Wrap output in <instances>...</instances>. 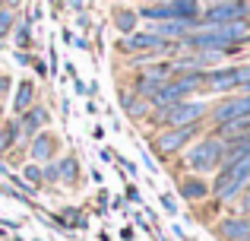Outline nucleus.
Here are the masks:
<instances>
[{
  "instance_id": "obj_1",
  "label": "nucleus",
  "mask_w": 250,
  "mask_h": 241,
  "mask_svg": "<svg viewBox=\"0 0 250 241\" xmlns=\"http://www.w3.org/2000/svg\"><path fill=\"white\" fill-rule=\"evenodd\" d=\"M222 159H225V140H222V136H215L212 130H206V133L196 136V140L174 159L177 162L174 178H177V175H184V172H193V175H206V178H212V175L219 172Z\"/></svg>"
},
{
  "instance_id": "obj_2",
  "label": "nucleus",
  "mask_w": 250,
  "mask_h": 241,
  "mask_svg": "<svg viewBox=\"0 0 250 241\" xmlns=\"http://www.w3.org/2000/svg\"><path fill=\"white\" fill-rule=\"evenodd\" d=\"M209 105H212V99H206V95H193V99L174 102V105H168V108H152V114L146 118V124H149L152 130H159V127H187V124H200V121H206Z\"/></svg>"
},
{
  "instance_id": "obj_3",
  "label": "nucleus",
  "mask_w": 250,
  "mask_h": 241,
  "mask_svg": "<svg viewBox=\"0 0 250 241\" xmlns=\"http://www.w3.org/2000/svg\"><path fill=\"white\" fill-rule=\"evenodd\" d=\"M206 130H209L206 121L187 124V127H159V130L149 133V149H152L162 162H171V159H177V155H181L196 136L206 133Z\"/></svg>"
},
{
  "instance_id": "obj_4",
  "label": "nucleus",
  "mask_w": 250,
  "mask_h": 241,
  "mask_svg": "<svg viewBox=\"0 0 250 241\" xmlns=\"http://www.w3.org/2000/svg\"><path fill=\"white\" fill-rule=\"evenodd\" d=\"M250 114V92H231V95H219V99H212V105H209V114H206V127H222V124L228 121H238Z\"/></svg>"
},
{
  "instance_id": "obj_5",
  "label": "nucleus",
  "mask_w": 250,
  "mask_h": 241,
  "mask_svg": "<svg viewBox=\"0 0 250 241\" xmlns=\"http://www.w3.org/2000/svg\"><path fill=\"white\" fill-rule=\"evenodd\" d=\"M165 48V38L155 35L152 29H146V25H140L136 32H130V35H117L114 38V51L121 57H136V54H146V51H162Z\"/></svg>"
},
{
  "instance_id": "obj_6",
  "label": "nucleus",
  "mask_w": 250,
  "mask_h": 241,
  "mask_svg": "<svg viewBox=\"0 0 250 241\" xmlns=\"http://www.w3.org/2000/svg\"><path fill=\"white\" fill-rule=\"evenodd\" d=\"M238 92V64H219V67L206 70L203 80V95L206 99H219V95Z\"/></svg>"
},
{
  "instance_id": "obj_7",
  "label": "nucleus",
  "mask_w": 250,
  "mask_h": 241,
  "mask_svg": "<svg viewBox=\"0 0 250 241\" xmlns=\"http://www.w3.org/2000/svg\"><path fill=\"white\" fill-rule=\"evenodd\" d=\"M250 19V0H231V3H203L200 25H222Z\"/></svg>"
},
{
  "instance_id": "obj_8",
  "label": "nucleus",
  "mask_w": 250,
  "mask_h": 241,
  "mask_svg": "<svg viewBox=\"0 0 250 241\" xmlns=\"http://www.w3.org/2000/svg\"><path fill=\"white\" fill-rule=\"evenodd\" d=\"M215 241H250V216L225 210L212 225H209Z\"/></svg>"
},
{
  "instance_id": "obj_9",
  "label": "nucleus",
  "mask_w": 250,
  "mask_h": 241,
  "mask_svg": "<svg viewBox=\"0 0 250 241\" xmlns=\"http://www.w3.org/2000/svg\"><path fill=\"white\" fill-rule=\"evenodd\" d=\"M25 153H29V162L44 165V162H54L57 155L63 153V140H61V133H57L54 127H48V130L35 133L29 143H25Z\"/></svg>"
},
{
  "instance_id": "obj_10",
  "label": "nucleus",
  "mask_w": 250,
  "mask_h": 241,
  "mask_svg": "<svg viewBox=\"0 0 250 241\" xmlns=\"http://www.w3.org/2000/svg\"><path fill=\"white\" fill-rule=\"evenodd\" d=\"M174 184H177V197H181L184 203H190V206H200L203 200L212 197V181H209L206 175L184 172V175L174 178Z\"/></svg>"
},
{
  "instance_id": "obj_11",
  "label": "nucleus",
  "mask_w": 250,
  "mask_h": 241,
  "mask_svg": "<svg viewBox=\"0 0 250 241\" xmlns=\"http://www.w3.org/2000/svg\"><path fill=\"white\" fill-rule=\"evenodd\" d=\"M51 124H54V114H51V108L44 105V102H35L29 111L19 114V133H22V143H29L35 133L48 130Z\"/></svg>"
},
{
  "instance_id": "obj_12",
  "label": "nucleus",
  "mask_w": 250,
  "mask_h": 241,
  "mask_svg": "<svg viewBox=\"0 0 250 241\" xmlns=\"http://www.w3.org/2000/svg\"><path fill=\"white\" fill-rule=\"evenodd\" d=\"M117 105L127 114V121H133V124H146V118L152 114V102L136 95L130 86H117Z\"/></svg>"
},
{
  "instance_id": "obj_13",
  "label": "nucleus",
  "mask_w": 250,
  "mask_h": 241,
  "mask_svg": "<svg viewBox=\"0 0 250 241\" xmlns=\"http://www.w3.org/2000/svg\"><path fill=\"white\" fill-rule=\"evenodd\" d=\"M35 102H38V83L32 80V76H22V80L13 86V92H10V114L19 118V114L29 111Z\"/></svg>"
},
{
  "instance_id": "obj_14",
  "label": "nucleus",
  "mask_w": 250,
  "mask_h": 241,
  "mask_svg": "<svg viewBox=\"0 0 250 241\" xmlns=\"http://www.w3.org/2000/svg\"><path fill=\"white\" fill-rule=\"evenodd\" d=\"M108 22H111V29L117 32V35H130V32H136L140 29V13H136V6H130V3H114L108 10Z\"/></svg>"
},
{
  "instance_id": "obj_15",
  "label": "nucleus",
  "mask_w": 250,
  "mask_h": 241,
  "mask_svg": "<svg viewBox=\"0 0 250 241\" xmlns=\"http://www.w3.org/2000/svg\"><path fill=\"white\" fill-rule=\"evenodd\" d=\"M57 168H61V184L63 187H80L85 172H83V162L76 153H61L57 155Z\"/></svg>"
},
{
  "instance_id": "obj_16",
  "label": "nucleus",
  "mask_w": 250,
  "mask_h": 241,
  "mask_svg": "<svg viewBox=\"0 0 250 241\" xmlns=\"http://www.w3.org/2000/svg\"><path fill=\"white\" fill-rule=\"evenodd\" d=\"M13 44L16 51H35V22L29 16H19L13 25Z\"/></svg>"
},
{
  "instance_id": "obj_17",
  "label": "nucleus",
  "mask_w": 250,
  "mask_h": 241,
  "mask_svg": "<svg viewBox=\"0 0 250 241\" xmlns=\"http://www.w3.org/2000/svg\"><path fill=\"white\" fill-rule=\"evenodd\" d=\"M19 143H22V133H19V118H6L0 124V155H6L10 149H16Z\"/></svg>"
},
{
  "instance_id": "obj_18",
  "label": "nucleus",
  "mask_w": 250,
  "mask_h": 241,
  "mask_svg": "<svg viewBox=\"0 0 250 241\" xmlns=\"http://www.w3.org/2000/svg\"><path fill=\"white\" fill-rule=\"evenodd\" d=\"M57 216L63 219V222L70 225V232H85L89 229V213L83 210V206H61V210H57Z\"/></svg>"
},
{
  "instance_id": "obj_19",
  "label": "nucleus",
  "mask_w": 250,
  "mask_h": 241,
  "mask_svg": "<svg viewBox=\"0 0 250 241\" xmlns=\"http://www.w3.org/2000/svg\"><path fill=\"white\" fill-rule=\"evenodd\" d=\"M19 175H22V178L29 181L32 187H38V191H44V172H42V165H38V162H25V165L19 168Z\"/></svg>"
},
{
  "instance_id": "obj_20",
  "label": "nucleus",
  "mask_w": 250,
  "mask_h": 241,
  "mask_svg": "<svg viewBox=\"0 0 250 241\" xmlns=\"http://www.w3.org/2000/svg\"><path fill=\"white\" fill-rule=\"evenodd\" d=\"M16 19H19L16 10H10V6H0V44H3L6 38L13 35V25H16Z\"/></svg>"
},
{
  "instance_id": "obj_21",
  "label": "nucleus",
  "mask_w": 250,
  "mask_h": 241,
  "mask_svg": "<svg viewBox=\"0 0 250 241\" xmlns=\"http://www.w3.org/2000/svg\"><path fill=\"white\" fill-rule=\"evenodd\" d=\"M42 172H44V187H61V168H57V159L44 162Z\"/></svg>"
},
{
  "instance_id": "obj_22",
  "label": "nucleus",
  "mask_w": 250,
  "mask_h": 241,
  "mask_svg": "<svg viewBox=\"0 0 250 241\" xmlns=\"http://www.w3.org/2000/svg\"><path fill=\"white\" fill-rule=\"evenodd\" d=\"M114 168H117V172H124L130 181H133L136 175H140V165H136L133 159H127V155H121V153H117V159H114Z\"/></svg>"
},
{
  "instance_id": "obj_23",
  "label": "nucleus",
  "mask_w": 250,
  "mask_h": 241,
  "mask_svg": "<svg viewBox=\"0 0 250 241\" xmlns=\"http://www.w3.org/2000/svg\"><path fill=\"white\" fill-rule=\"evenodd\" d=\"M225 210H231V213H241V216H250V184L244 187V194H241V197L234 200L231 206H225Z\"/></svg>"
},
{
  "instance_id": "obj_24",
  "label": "nucleus",
  "mask_w": 250,
  "mask_h": 241,
  "mask_svg": "<svg viewBox=\"0 0 250 241\" xmlns=\"http://www.w3.org/2000/svg\"><path fill=\"white\" fill-rule=\"evenodd\" d=\"M111 213V194L104 191V187H98L95 194V216H108Z\"/></svg>"
},
{
  "instance_id": "obj_25",
  "label": "nucleus",
  "mask_w": 250,
  "mask_h": 241,
  "mask_svg": "<svg viewBox=\"0 0 250 241\" xmlns=\"http://www.w3.org/2000/svg\"><path fill=\"white\" fill-rule=\"evenodd\" d=\"M124 200H127V203H133V206H143V194H140V187L133 184V181H124Z\"/></svg>"
},
{
  "instance_id": "obj_26",
  "label": "nucleus",
  "mask_w": 250,
  "mask_h": 241,
  "mask_svg": "<svg viewBox=\"0 0 250 241\" xmlns=\"http://www.w3.org/2000/svg\"><path fill=\"white\" fill-rule=\"evenodd\" d=\"M238 92H250V61L238 64Z\"/></svg>"
},
{
  "instance_id": "obj_27",
  "label": "nucleus",
  "mask_w": 250,
  "mask_h": 241,
  "mask_svg": "<svg viewBox=\"0 0 250 241\" xmlns=\"http://www.w3.org/2000/svg\"><path fill=\"white\" fill-rule=\"evenodd\" d=\"M159 203H162V210H165V213H168V216H171V219H174V216H177V213H181V206H177V200H174V197H171V194H168V191H162V194H159Z\"/></svg>"
},
{
  "instance_id": "obj_28",
  "label": "nucleus",
  "mask_w": 250,
  "mask_h": 241,
  "mask_svg": "<svg viewBox=\"0 0 250 241\" xmlns=\"http://www.w3.org/2000/svg\"><path fill=\"white\" fill-rule=\"evenodd\" d=\"M32 70H35V76H38V80H48V76H51V70H48V61H44V57H32Z\"/></svg>"
},
{
  "instance_id": "obj_29",
  "label": "nucleus",
  "mask_w": 250,
  "mask_h": 241,
  "mask_svg": "<svg viewBox=\"0 0 250 241\" xmlns=\"http://www.w3.org/2000/svg\"><path fill=\"white\" fill-rule=\"evenodd\" d=\"M13 86H16V83H13V76H10V73H0V102H6V99H10Z\"/></svg>"
},
{
  "instance_id": "obj_30",
  "label": "nucleus",
  "mask_w": 250,
  "mask_h": 241,
  "mask_svg": "<svg viewBox=\"0 0 250 241\" xmlns=\"http://www.w3.org/2000/svg\"><path fill=\"white\" fill-rule=\"evenodd\" d=\"M22 16H29V19H32V22H38V19H42V16H44V6H42V3H38V0H32V3H29V6H25V13H22Z\"/></svg>"
},
{
  "instance_id": "obj_31",
  "label": "nucleus",
  "mask_w": 250,
  "mask_h": 241,
  "mask_svg": "<svg viewBox=\"0 0 250 241\" xmlns=\"http://www.w3.org/2000/svg\"><path fill=\"white\" fill-rule=\"evenodd\" d=\"M73 16H76V29H83V32H89L92 25H95V22H92V13H89V10H83V13H73Z\"/></svg>"
},
{
  "instance_id": "obj_32",
  "label": "nucleus",
  "mask_w": 250,
  "mask_h": 241,
  "mask_svg": "<svg viewBox=\"0 0 250 241\" xmlns=\"http://www.w3.org/2000/svg\"><path fill=\"white\" fill-rule=\"evenodd\" d=\"M57 67H61V57H57V48L51 44V48H48V70H51V76L57 73Z\"/></svg>"
},
{
  "instance_id": "obj_33",
  "label": "nucleus",
  "mask_w": 250,
  "mask_h": 241,
  "mask_svg": "<svg viewBox=\"0 0 250 241\" xmlns=\"http://www.w3.org/2000/svg\"><path fill=\"white\" fill-rule=\"evenodd\" d=\"M13 57H16L19 67H32V57H35V51H16Z\"/></svg>"
},
{
  "instance_id": "obj_34",
  "label": "nucleus",
  "mask_w": 250,
  "mask_h": 241,
  "mask_svg": "<svg viewBox=\"0 0 250 241\" xmlns=\"http://www.w3.org/2000/svg\"><path fill=\"white\" fill-rule=\"evenodd\" d=\"M98 159H102V162H114V159H117V149L102 146V149H98Z\"/></svg>"
},
{
  "instance_id": "obj_35",
  "label": "nucleus",
  "mask_w": 250,
  "mask_h": 241,
  "mask_svg": "<svg viewBox=\"0 0 250 241\" xmlns=\"http://www.w3.org/2000/svg\"><path fill=\"white\" fill-rule=\"evenodd\" d=\"M61 42H63V44H73V42H76V32L70 29V25H63V29H61Z\"/></svg>"
},
{
  "instance_id": "obj_36",
  "label": "nucleus",
  "mask_w": 250,
  "mask_h": 241,
  "mask_svg": "<svg viewBox=\"0 0 250 241\" xmlns=\"http://www.w3.org/2000/svg\"><path fill=\"white\" fill-rule=\"evenodd\" d=\"M121 238H124V241H133V238H136V225H130V222L121 225Z\"/></svg>"
},
{
  "instance_id": "obj_37",
  "label": "nucleus",
  "mask_w": 250,
  "mask_h": 241,
  "mask_svg": "<svg viewBox=\"0 0 250 241\" xmlns=\"http://www.w3.org/2000/svg\"><path fill=\"white\" fill-rule=\"evenodd\" d=\"M171 232H174V238H181V241H193V238L187 235V232H184V225H177V222L171 225Z\"/></svg>"
},
{
  "instance_id": "obj_38",
  "label": "nucleus",
  "mask_w": 250,
  "mask_h": 241,
  "mask_svg": "<svg viewBox=\"0 0 250 241\" xmlns=\"http://www.w3.org/2000/svg\"><path fill=\"white\" fill-rule=\"evenodd\" d=\"M63 73H67V80H76V76H80V73H76V64H73V61L63 64Z\"/></svg>"
},
{
  "instance_id": "obj_39",
  "label": "nucleus",
  "mask_w": 250,
  "mask_h": 241,
  "mask_svg": "<svg viewBox=\"0 0 250 241\" xmlns=\"http://www.w3.org/2000/svg\"><path fill=\"white\" fill-rule=\"evenodd\" d=\"M67 6H70V13H83L85 10V0H67Z\"/></svg>"
},
{
  "instance_id": "obj_40",
  "label": "nucleus",
  "mask_w": 250,
  "mask_h": 241,
  "mask_svg": "<svg viewBox=\"0 0 250 241\" xmlns=\"http://www.w3.org/2000/svg\"><path fill=\"white\" fill-rule=\"evenodd\" d=\"M85 114H92V118H98V102H95V99H89V102H85Z\"/></svg>"
},
{
  "instance_id": "obj_41",
  "label": "nucleus",
  "mask_w": 250,
  "mask_h": 241,
  "mask_svg": "<svg viewBox=\"0 0 250 241\" xmlns=\"http://www.w3.org/2000/svg\"><path fill=\"white\" fill-rule=\"evenodd\" d=\"M92 140H95V143L104 140V127H102V124H95V127H92Z\"/></svg>"
},
{
  "instance_id": "obj_42",
  "label": "nucleus",
  "mask_w": 250,
  "mask_h": 241,
  "mask_svg": "<svg viewBox=\"0 0 250 241\" xmlns=\"http://www.w3.org/2000/svg\"><path fill=\"white\" fill-rule=\"evenodd\" d=\"M73 44H76L80 51H89V48H92V44H89V38H85V35H76V42H73Z\"/></svg>"
},
{
  "instance_id": "obj_43",
  "label": "nucleus",
  "mask_w": 250,
  "mask_h": 241,
  "mask_svg": "<svg viewBox=\"0 0 250 241\" xmlns=\"http://www.w3.org/2000/svg\"><path fill=\"white\" fill-rule=\"evenodd\" d=\"M70 83H73V92L76 95H85V83L80 80V76H76V80H70Z\"/></svg>"
},
{
  "instance_id": "obj_44",
  "label": "nucleus",
  "mask_w": 250,
  "mask_h": 241,
  "mask_svg": "<svg viewBox=\"0 0 250 241\" xmlns=\"http://www.w3.org/2000/svg\"><path fill=\"white\" fill-rule=\"evenodd\" d=\"M44 3H48V6H51V10H54V13H61L63 6H67V0H44Z\"/></svg>"
},
{
  "instance_id": "obj_45",
  "label": "nucleus",
  "mask_w": 250,
  "mask_h": 241,
  "mask_svg": "<svg viewBox=\"0 0 250 241\" xmlns=\"http://www.w3.org/2000/svg\"><path fill=\"white\" fill-rule=\"evenodd\" d=\"M89 178H92V181H95V184H98V187H102V184H104V175H102V172H98V168H92V172H89Z\"/></svg>"
},
{
  "instance_id": "obj_46",
  "label": "nucleus",
  "mask_w": 250,
  "mask_h": 241,
  "mask_svg": "<svg viewBox=\"0 0 250 241\" xmlns=\"http://www.w3.org/2000/svg\"><path fill=\"white\" fill-rule=\"evenodd\" d=\"M22 3H25V0H3V6H10V10H22Z\"/></svg>"
},
{
  "instance_id": "obj_47",
  "label": "nucleus",
  "mask_w": 250,
  "mask_h": 241,
  "mask_svg": "<svg viewBox=\"0 0 250 241\" xmlns=\"http://www.w3.org/2000/svg\"><path fill=\"white\" fill-rule=\"evenodd\" d=\"M152 238H155V241H171V238H168V235H165L162 229H155V232H152Z\"/></svg>"
},
{
  "instance_id": "obj_48",
  "label": "nucleus",
  "mask_w": 250,
  "mask_h": 241,
  "mask_svg": "<svg viewBox=\"0 0 250 241\" xmlns=\"http://www.w3.org/2000/svg\"><path fill=\"white\" fill-rule=\"evenodd\" d=\"M6 121V111H3V108H0V124H3Z\"/></svg>"
},
{
  "instance_id": "obj_49",
  "label": "nucleus",
  "mask_w": 250,
  "mask_h": 241,
  "mask_svg": "<svg viewBox=\"0 0 250 241\" xmlns=\"http://www.w3.org/2000/svg\"><path fill=\"white\" fill-rule=\"evenodd\" d=\"M162 3H168V0H162Z\"/></svg>"
},
{
  "instance_id": "obj_50",
  "label": "nucleus",
  "mask_w": 250,
  "mask_h": 241,
  "mask_svg": "<svg viewBox=\"0 0 250 241\" xmlns=\"http://www.w3.org/2000/svg\"><path fill=\"white\" fill-rule=\"evenodd\" d=\"M0 6H3V0H0Z\"/></svg>"
}]
</instances>
